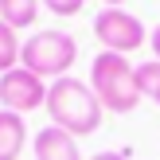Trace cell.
I'll list each match as a JSON object with an SVG mask.
<instances>
[{"instance_id":"obj_1","label":"cell","mask_w":160,"mask_h":160,"mask_svg":"<svg viewBox=\"0 0 160 160\" xmlns=\"http://www.w3.org/2000/svg\"><path fill=\"white\" fill-rule=\"evenodd\" d=\"M47 113H51V125L67 129L70 137H90L102 125V102L90 90V82L62 74L47 86Z\"/></svg>"},{"instance_id":"obj_2","label":"cell","mask_w":160,"mask_h":160,"mask_svg":"<svg viewBox=\"0 0 160 160\" xmlns=\"http://www.w3.org/2000/svg\"><path fill=\"white\" fill-rule=\"evenodd\" d=\"M90 90L98 94L102 109L109 113H133L141 102V90H137V78H133V62L125 55H113V51H102L90 67Z\"/></svg>"},{"instance_id":"obj_3","label":"cell","mask_w":160,"mask_h":160,"mask_svg":"<svg viewBox=\"0 0 160 160\" xmlns=\"http://www.w3.org/2000/svg\"><path fill=\"white\" fill-rule=\"evenodd\" d=\"M78 59V39L70 35V31H59V28H47V31H35L31 39H23L20 47V67L31 70V74H39L47 82V78H62L70 67H74Z\"/></svg>"},{"instance_id":"obj_4","label":"cell","mask_w":160,"mask_h":160,"mask_svg":"<svg viewBox=\"0 0 160 160\" xmlns=\"http://www.w3.org/2000/svg\"><path fill=\"white\" fill-rule=\"evenodd\" d=\"M94 35H98L102 51L129 55V51H137L148 39V31H145V23L133 12H125V8H102V12L94 16Z\"/></svg>"},{"instance_id":"obj_5","label":"cell","mask_w":160,"mask_h":160,"mask_svg":"<svg viewBox=\"0 0 160 160\" xmlns=\"http://www.w3.org/2000/svg\"><path fill=\"white\" fill-rule=\"evenodd\" d=\"M0 106L12 113H31V109L47 106V82L23 67L8 70V74H0Z\"/></svg>"},{"instance_id":"obj_6","label":"cell","mask_w":160,"mask_h":160,"mask_svg":"<svg viewBox=\"0 0 160 160\" xmlns=\"http://www.w3.org/2000/svg\"><path fill=\"white\" fill-rule=\"evenodd\" d=\"M31 152H35V160H82V152H78V137H70V133L59 129V125L39 129L35 141H31Z\"/></svg>"},{"instance_id":"obj_7","label":"cell","mask_w":160,"mask_h":160,"mask_svg":"<svg viewBox=\"0 0 160 160\" xmlns=\"http://www.w3.org/2000/svg\"><path fill=\"white\" fill-rule=\"evenodd\" d=\"M23 145H28V121H23V113L0 109V160H20Z\"/></svg>"},{"instance_id":"obj_8","label":"cell","mask_w":160,"mask_h":160,"mask_svg":"<svg viewBox=\"0 0 160 160\" xmlns=\"http://www.w3.org/2000/svg\"><path fill=\"white\" fill-rule=\"evenodd\" d=\"M39 4L43 0H0V20L8 28H31L39 20Z\"/></svg>"},{"instance_id":"obj_9","label":"cell","mask_w":160,"mask_h":160,"mask_svg":"<svg viewBox=\"0 0 160 160\" xmlns=\"http://www.w3.org/2000/svg\"><path fill=\"white\" fill-rule=\"evenodd\" d=\"M20 39H16V28H8L4 20H0V74H8V70L20 67Z\"/></svg>"},{"instance_id":"obj_10","label":"cell","mask_w":160,"mask_h":160,"mask_svg":"<svg viewBox=\"0 0 160 160\" xmlns=\"http://www.w3.org/2000/svg\"><path fill=\"white\" fill-rule=\"evenodd\" d=\"M133 78H137L141 98H156V90H160V59H148L141 67H133Z\"/></svg>"},{"instance_id":"obj_11","label":"cell","mask_w":160,"mask_h":160,"mask_svg":"<svg viewBox=\"0 0 160 160\" xmlns=\"http://www.w3.org/2000/svg\"><path fill=\"white\" fill-rule=\"evenodd\" d=\"M43 4H47V12H55V16H78L86 0H43Z\"/></svg>"},{"instance_id":"obj_12","label":"cell","mask_w":160,"mask_h":160,"mask_svg":"<svg viewBox=\"0 0 160 160\" xmlns=\"http://www.w3.org/2000/svg\"><path fill=\"white\" fill-rule=\"evenodd\" d=\"M90 160H129V156H125V152H94Z\"/></svg>"},{"instance_id":"obj_13","label":"cell","mask_w":160,"mask_h":160,"mask_svg":"<svg viewBox=\"0 0 160 160\" xmlns=\"http://www.w3.org/2000/svg\"><path fill=\"white\" fill-rule=\"evenodd\" d=\"M148 43H152V51H156V59H160V23L152 28V35H148Z\"/></svg>"},{"instance_id":"obj_14","label":"cell","mask_w":160,"mask_h":160,"mask_svg":"<svg viewBox=\"0 0 160 160\" xmlns=\"http://www.w3.org/2000/svg\"><path fill=\"white\" fill-rule=\"evenodd\" d=\"M102 4H106V8H121L125 0H102Z\"/></svg>"},{"instance_id":"obj_15","label":"cell","mask_w":160,"mask_h":160,"mask_svg":"<svg viewBox=\"0 0 160 160\" xmlns=\"http://www.w3.org/2000/svg\"><path fill=\"white\" fill-rule=\"evenodd\" d=\"M152 102H156V106H160V90H156V98H152Z\"/></svg>"}]
</instances>
